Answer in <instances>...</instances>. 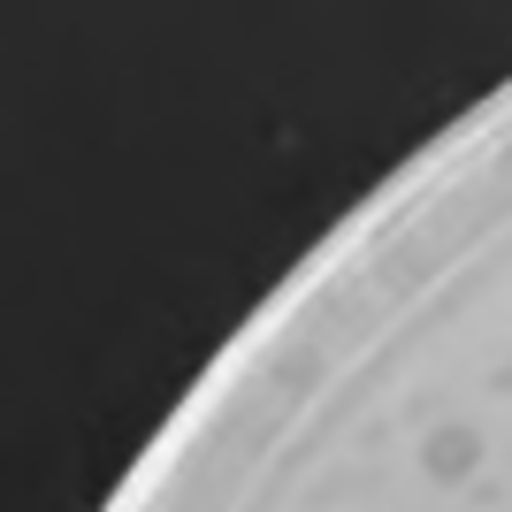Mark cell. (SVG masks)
Segmentation results:
<instances>
[{
  "label": "cell",
  "instance_id": "1",
  "mask_svg": "<svg viewBox=\"0 0 512 512\" xmlns=\"http://www.w3.org/2000/svg\"><path fill=\"white\" fill-rule=\"evenodd\" d=\"M421 467H428V482H467L474 467H482V436H474V428H436V436H428L421 444Z\"/></svg>",
  "mask_w": 512,
  "mask_h": 512
}]
</instances>
